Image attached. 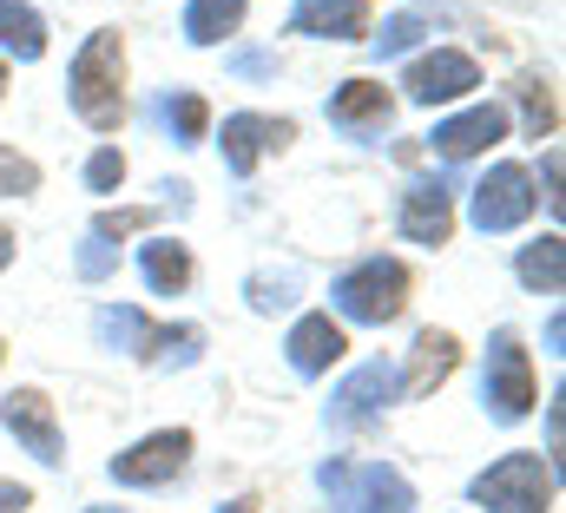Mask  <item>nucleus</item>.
I'll use <instances>...</instances> for the list:
<instances>
[{"mask_svg": "<svg viewBox=\"0 0 566 513\" xmlns=\"http://www.w3.org/2000/svg\"><path fill=\"white\" fill-rule=\"evenodd\" d=\"M290 33H310V40H363L369 33V0H303L290 13Z\"/></svg>", "mask_w": 566, "mask_h": 513, "instance_id": "nucleus-12", "label": "nucleus"}, {"mask_svg": "<svg viewBox=\"0 0 566 513\" xmlns=\"http://www.w3.org/2000/svg\"><path fill=\"white\" fill-rule=\"evenodd\" d=\"M99 343H119V349H133V356H165V349H178V356H198V329H158V323H145L139 310H99Z\"/></svg>", "mask_w": 566, "mask_h": 513, "instance_id": "nucleus-10", "label": "nucleus"}, {"mask_svg": "<svg viewBox=\"0 0 566 513\" xmlns=\"http://www.w3.org/2000/svg\"><path fill=\"white\" fill-rule=\"evenodd\" d=\"M389 113H396V100H389L376 80H349V86L329 100V119H336V126H349V132H363V126L382 132V126H389Z\"/></svg>", "mask_w": 566, "mask_h": 513, "instance_id": "nucleus-17", "label": "nucleus"}, {"mask_svg": "<svg viewBox=\"0 0 566 513\" xmlns=\"http://www.w3.org/2000/svg\"><path fill=\"white\" fill-rule=\"evenodd\" d=\"M488 415L494 421H521V415H534V363H527V349H521V336L514 329H501L494 343H488Z\"/></svg>", "mask_w": 566, "mask_h": 513, "instance_id": "nucleus-5", "label": "nucleus"}, {"mask_svg": "<svg viewBox=\"0 0 566 513\" xmlns=\"http://www.w3.org/2000/svg\"><path fill=\"white\" fill-rule=\"evenodd\" d=\"M0 93H7V66H0Z\"/></svg>", "mask_w": 566, "mask_h": 513, "instance_id": "nucleus-34", "label": "nucleus"}, {"mask_svg": "<svg viewBox=\"0 0 566 513\" xmlns=\"http://www.w3.org/2000/svg\"><path fill=\"white\" fill-rule=\"evenodd\" d=\"M218 513H251V501H231V507H218Z\"/></svg>", "mask_w": 566, "mask_h": 513, "instance_id": "nucleus-33", "label": "nucleus"}, {"mask_svg": "<svg viewBox=\"0 0 566 513\" xmlns=\"http://www.w3.org/2000/svg\"><path fill=\"white\" fill-rule=\"evenodd\" d=\"M185 454H191V435L185 428H158V435H145L139 448L113 454V481L119 488H158V481H171L185 468Z\"/></svg>", "mask_w": 566, "mask_h": 513, "instance_id": "nucleus-8", "label": "nucleus"}, {"mask_svg": "<svg viewBox=\"0 0 566 513\" xmlns=\"http://www.w3.org/2000/svg\"><path fill=\"white\" fill-rule=\"evenodd\" d=\"M165 126L178 132V145H198V138H205V100H198V93L165 100Z\"/></svg>", "mask_w": 566, "mask_h": 513, "instance_id": "nucleus-24", "label": "nucleus"}, {"mask_svg": "<svg viewBox=\"0 0 566 513\" xmlns=\"http://www.w3.org/2000/svg\"><path fill=\"white\" fill-rule=\"evenodd\" d=\"M402 86H409L416 106H448V100H461V93L481 86V66H474L468 53H454V46H434V53H422V60L402 73Z\"/></svg>", "mask_w": 566, "mask_h": 513, "instance_id": "nucleus-6", "label": "nucleus"}, {"mask_svg": "<svg viewBox=\"0 0 566 513\" xmlns=\"http://www.w3.org/2000/svg\"><path fill=\"white\" fill-rule=\"evenodd\" d=\"M521 106H527V132H534V138L554 132V93H547V80H527V86H521Z\"/></svg>", "mask_w": 566, "mask_h": 513, "instance_id": "nucleus-25", "label": "nucleus"}, {"mask_svg": "<svg viewBox=\"0 0 566 513\" xmlns=\"http://www.w3.org/2000/svg\"><path fill=\"white\" fill-rule=\"evenodd\" d=\"M474 501L488 513H547L554 507V474H547V461H534V454H501V461L474 481Z\"/></svg>", "mask_w": 566, "mask_h": 513, "instance_id": "nucleus-4", "label": "nucleus"}, {"mask_svg": "<svg viewBox=\"0 0 566 513\" xmlns=\"http://www.w3.org/2000/svg\"><path fill=\"white\" fill-rule=\"evenodd\" d=\"M389 388H396V369H389V363H363L349 383L336 388V408H329V415H336V421H369V415L389 401Z\"/></svg>", "mask_w": 566, "mask_h": 513, "instance_id": "nucleus-16", "label": "nucleus"}, {"mask_svg": "<svg viewBox=\"0 0 566 513\" xmlns=\"http://www.w3.org/2000/svg\"><path fill=\"white\" fill-rule=\"evenodd\" d=\"M316 481L336 513H416V488L382 461H323Z\"/></svg>", "mask_w": 566, "mask_h": 513, "instance_id": "nucleus-2", "label": "nucleus"}, {"mask_svg": "<svg viewBox=\"0 0 566 513\" xmlns=\"http://www.w3.org/2000/svg\"><path fill=\"white\" fill-rule=\"evenodd\" d=\"M454 369V336L448 329H422L416 336V369H409V395H428L434 383H448Z\"/></svg>", "mask_w": 566, "mask_h": 513, "instance_id": "nucleus-20", "label": "nucleus"}, {"mask_svg": "<svg viewBox=\"0 0 566 513\" xmlns=\"http://www.w3.org/2000/svg\"><path fill=\"white\" fill-rule=\"evenodd\" d=\"M139 270H145V283H151L158 296H171V290L191 283V251L171 244V238H151V244L139 251Z\"/></svg>", "mask_w": 566, "mask_h": 513, "instance_id": "nucleus-19", "label": "nucleus"}, {"mask_svg": "<svg viewBox=\"0 0 566 513\" xmlns=\"http://www.w3.org/2000/svg\"><path fill=\"white\" fill-rule=\"evenodd\" d=\"M139 224H151V211H106V218H99V238H126V231H139Z\"/></svg>", "mask_w": 566, "mask_h": 513, "instance_id": "nucleus-29", "label": "nucleus"}, {"mask_svg": "<svg viewBox=\"0 0 566 513\" xmlns=\"http://www.w3.org/2000/svg\"><path fill=\"white\" fill-rule=\"evenodd\" d=\"M521 283L527 290H541V296H554L566 283V251H560V238H541V244H527L521 251Z\"/></svg>", "mask_w": 566, "mask_h": 513, "instance_id": "nucleus-22", "label": "nucleus"}, {"mask_svg": "<svg viewBox=\"0 0 566 513\" xmlns=\"http://www.w3.org/2000/svg\"><path fill=\"white\" fill-rule=\"evenodd\" d=\"M93 513H113V507H93Z\"/></svg>", "mask_w": 566, "mask_h": 513, "instance_id": "nucleus-35", "label": "nucleus"}, {"mask_svg": "<svg viewBox=\"0 0 566 513\" xmlns=\"http://www.w3.org/2000/svg\"><path fill=\"white\" fill-rule=\"evenodd\" d=\"M527 211H534V178H527L521 165H494V171L474 185V224H481V231H514Z\"/></svg>", "mask_w": 566, "mask_h": 513, "instance_id": "nucleus-9", "label": "nucleus"}, {"mask_svg": "<svg viewBox=\"0 0 566 513\" xmlns=\"http://www.w3.org/2000/svg\"><path fill=\"white\" fill-rule=\"evenodd\" d=\"M119 178H126V158H119L113 145H106V151H93V165H86V185H93V191H113Z\"/></svg>", "mask_w": 566, "mask_h": 513, "instance_id": "nucleus-27", "label": "nucleus"}, {"mask_svg": "<svg viewBox=\"0 0 566 513\" xmlns=\"http://www.w3.org/2000/svg\"><path fill=\"white\" fill-rule=\"evenodd\" d=\"M296 126L290 119H258V113H238V119H224V165L238 171V178H251V165H258V151L264 145H290Z\"/></svg>", "mask_w": 566, "mask_h": 513, "instance_id": "nucleus-14", "label": "nucleus"}, {"mask_svg": "<svg viewBox=\"0 0 566 513\" xmlns=\"http://www.w3.org/2000/svg\"><path fill=\"white\" fill-rule=\"evenodd\" d=\"M7 256H13V231L0 224V270H7Z\"/></svg>", "mask_w": 566, "mask_h": 513, "instance_id": "nucleus-32", "label": "nucleus"}, {"mask_svg": "<svg viewBox=\"0 0 566 513\" xmlns=\"http://www.w3.org/2000/svg\"><path fill=\"white\" fill-rule=\"evenodd\" d=\"M343 329L329 323V316H303L296 329H290V369L296 376H323L329 363H343Z\"/></svg>", "mask_w": 566, "mask_h": 513, "instance_id": "nucleus-15", "label": "nucleus"}, {"mask_svg": "<svg viewBox=\"0 0 566 513\" xmlns=\"http://www.w3.org/2000/svg\"><path fill=\"white\" fill-rule=\"evenodd\" d=\"M454 231V185L448 178H422L402 191V238L416 244H448Z\"/></svg>", "mask_w": 566, "mask_h": 513, "instance_id": "nucleus-11", "label": "nucleus"}, {"mask_svg": "<svg viewBox=\"0 0 566 513\" xmlns=\"http://www.w3.org/2000/svg\"><path fill=\"white\" fill-rule=\"evenodd\" d=\"M290 290H296V276H258V283H251V303H258V310H283Z\"/></svg>", "mask_w": 566, "mask_h": 513, "instance_id": "nucleus-28", "label": "nucleus"}, {"mask_svg": "<svg viewBox=\"0 0 566 513\" xmlns=\"http://www.w3.org/2000/svg\"><path fill=\"white\" fill-rule=\"evenodd\" d=\"M0 356H7V349H0Z\"/></svg>", "mask_w": 566, "mask_h": 513, "instance_id": "nucleus-36", "label": "nucleus"}, {"mask_svg": "<svg viewBox=\"0 0 566 513\" xmlns=\"http://www.w3.org/2000/svg\"><path fill=\"white\" fill-rule=\"evenodd\" d=\"M238 20H244V0H191V13H185V40H191V46H218Z\"/></svg>", "mask_w": 566, "mask_h": 513, "instance_id": "nucleus-21", "label": "nucleus"}, {"mask_svg": "<svg viewBox=\"0 0 566 513\" xmlns=\"http://www.w3.org/2000/svg\"><path fill=\"white\" fill-rule=\"evenodd\" d=\"M27 507H33V494L20 481H0V513H27Z\"/></svg>", "mask_w": 566, "mask_h": 513, "instance_id": "nucleus-31", "label": "nucleus"}, {"mask_svg": "<svg viewBox=\"0 0 566 513\" xmlns=\"http://www.w3.org/2000/svg\"><path fill=\"white\" fill-rule=\"evenodd\" d=\"M0 46L13 60H40L46 53V20L27 7V0H0Z\"/></svg>", "mask_w": 566, "mask_h": 513, "instance_id": "nucleus-18", "label": "nucleus"}, {"mask_svg": "<svg viewBox=\"0 0 566 513\" xmlns=\"http://www.w3.org/2000/svg\"><path fill=\"white\" fill-rule=\"evenodd\" d=\"M66 100L73 113L93 132H113L126 119V40L119 33H93L73 60V80H66Z\"/></svg>", "mask_w": 566, "mask_h": 513, "instance_id": "nucleus-1", "label": "nucleus"}, {"mask_svg": "<svg viewBox=\"0 0 566 513\" xmlns=\"http://www.w3.org/2000/svg\"><path fill=\"white\" fill-rule=\"evenodd\" d=\"M0 421H7V435H13V441H27V454H33V461H46V468H60V461H66V441H60L53 401H46L40 388H13V395H7V408H0Z\"/></svg>", "mask_w": 566, "mask_h": 513, "instance_id": "nucleus-7", "label": "nucleus"}, {"mask_svg": "<svg viewBox=\"0 0 566 513\" xmlns=\"http://www.w3.org/2000/svg\"><path fill=\"white\" fill-rule=\"evenodd\" d=\"M409 303V270L396 256H369L349 276H336V310L349 323H396Z\"/></svg>", "mask_w": 566, "mask_h": 513, "instance_id": "nucleus-3", "label": "nucleus"}, {"mask_svg": "<svg viewBox=\"0 0 566 513\" xmlns=\"http://www.w3.org/2000/svg\"><path fill=\"white\" fill-rule=\"evenodd\" d=\"M106 270H113V244H106V238H93V244L80 251V276H106Z\"/></svg>", "mask_w": 566, "mask_h": 513, "instance_id": "nucleus-30", "label": "nucleus"}, {"mask_svg": "<svg viewBox=\"0 0 566 513\" xmlns=\"http://www.w3.org/2000/svg\"><path fill=\"white\" fill-rule=\"evenodd\" d=\"M501 138H507V113H501V106H474V113L434 126V151H441V158H474V151H488V145H501Z\"/></svg>", "mask_w": 566, "mask_h": 513, "instance_id": "nucleus-13", "label": "nucleus"}, {"mask_svg": "<svg viewBox=\"0 0 566 513\" xmlns=\"http://www.w3.org/2000/svg\"><path fill=\"white\" fill-rule=\"evenodd\" d=\"M33 185H40L33 158H20V151H7V145H0V198H20V191H33Z\"/></svg>", "mask_w": 566, "mask_h": 513, "instance_id": "nucleus-26", "label": "nucleus"}, {"mask_svg": "<svg viewBox=\"0 0 566 513\" xmlns=\"http://www.w3.org/2000/svg\"><path fill=\"white\" fill-rule=\"evenodd\" d=\"M422 33H428L422 13H389V20H382V33H376V53H382V60H396V53H409Z\"/></svg>", "mask_w": 566, "mask_h": 513, "instance_id": "nucleus-23", "label": "nucleus"}]
</instances>
